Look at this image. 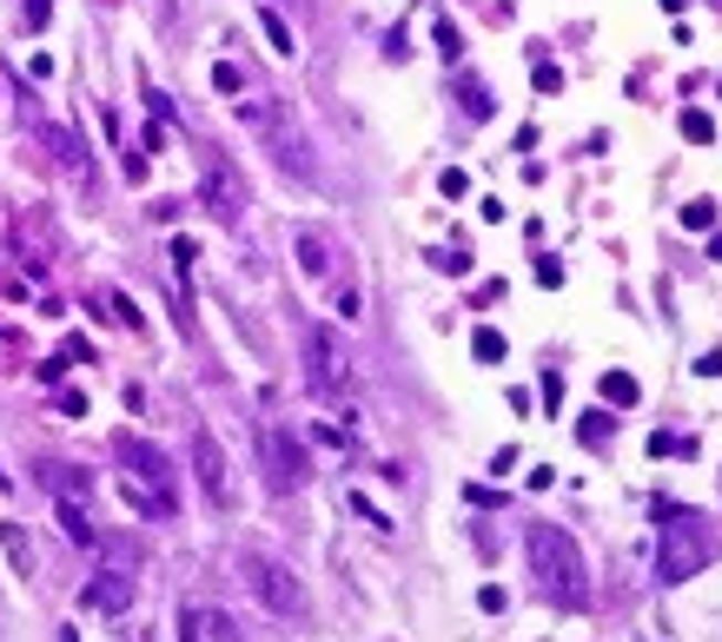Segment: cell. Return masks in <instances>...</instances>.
<instances>
[{
	"instance_id": "cell-17",
	"label": "cell",
	"mask_w": 722,
	"mask_h": 642,
	"mask_svg": "<svg viewBox=\"0 0 722 642\" xmlns=\"http://www.w3.org/2000/svg\"><path fill=\"white\" fill-rule=\"evenodd\" d=\"M597 391H604V404H637V378L630 371H604Z\"/></svg>"
},
{
	"instance_id": "cell-9",
	"label": "cell",
	"mask_w": 722,
	"mask_h": 642,
	"mask_svg": "<svg viewBox=\"0 0 722 642\" xmlns=\"http://www.w3.org/2000/svg\"><path fill=\"white\" fill-rule=\"evenodd\" d=\"M192 477H199V491H206L212 511L232 504V464H226V451H219L212 431H192Z\"/></svg>"
},
{
	"instance_id": "cell-14",
	"label": "cell",
	"mask_w": 722,
	"mask_h": 642,
	"mask_svg": "<svg viewBox=\"0 0 722 642\" xmlns=\"http://www.w3.org/2000/svg\"><path fill=\"white\" fill-rule=\"evenodd\" d=\"M40 484H46L53 497H80V504H86V491H93V477L73 471V464H40Z\"/></svg>"
},
{
	"instance_id": "cell-10",
	"label": "cell",
	"mask_w": 722,
	"mask_h": 642,
	"mask_svg": "<svg viewBox=\"0 0 722 642\" xmlns=\"http://www.w3.org/2000/svg\"><path fill=\"white\" fill-rule=\"evenodd\" d=\"M80 603L100 610V617H119V610H133V577H126V570H106V577H93V583L80 590Z\"/></svg>"
},
{
	"instance_id": "cell-4",
	"label": "cell",
	"mask_w": 722,
	"mask_h": 642,
	"mask_svg": "<svg viewBox=\"0 0 722 642\" xmlns=\"http://www.w3.org/2000/svg\"><path fill=\"white\" fill-rule=\"evenodd\" d=\"M199 206L226 225V232H239V219H245V206H252V192H245V172L226 159V152H199Z\"/></svg>"
},
{
	"instance_id": "cell-7",
	"label": "cell",
	"mask_w": 722,
	"mask_h": 642,
	"mask_svg": "<svg viewBox=\"0 0 722 642\" xmlns=\"http://www.w3.org/2000/svg\"><path fill=\"white\" fill-rule=\"evenodd\" d=\"M259 464H265V491H279V497L312 484V457L285 424H259Z\"/></svg>"
},
{
	"instance_id": "cell-13",
	"label": "cell",
	"mask_w": 722,
	"mask_h": 642,
	"mask_svg": "<svg viewBox=\"0 0 722 642\" xmlns=\"http://www.w3.org/2000/svg\"><path fill=\"white\" fill-rule=\"evenodd\" d=\"M60 504V530H66V544H80V550H93L100 544V530H93V517H86V504L80 497H53Z\"/></svg>"
},
{
	"instance_id": "cell-11",
	"label": "cell",
	"mask_w": 722,
	"mask_h": 642,
	"mask_svg": "<svg viewBox=\"0 0 722 642\" xmlns=\"http://www.w3.org/2000/svg\"><path fill=\"white\" fill-rule=\"evenodd\" d=\"M46 146H53V159H60V172H66V179L93 186V159H86V146H80V133H73V126H46Z\"/></svg>"
},
{
	"instance_id": "cell-21",
	"label": "cell",
	"mask_w": 722,
	"mask_h": 642,
	"mask_svg": "<svg viewBox=\"0 0 722 642\" xmlns=\"http://www.w3.org/2000/svg\"><path fill=\"white\" fill-rule=\"evenodd\" d=\"M471 351H478V365H498V358H504V331H491V325H484V331L471 338Z\"/></svg>"
},
{
	"instance_id": "cell-18",
	"label": "cell",
	"mask_w": 722,
	"mask_h": 642,
	"mask_svg": "<svg viewBox=\"0 0 722 642\" xmlns=\"http://www.w3.org/2000/svg\"><path fill=\"white\" fill-rule=\"evenodd\" d=\"M199 630H206V642H245V636H239V623H232L226 610H206V617H199Z\"/></svg>"
},
{
	"instance_id": "cell-20",
	"label": "cell",
	"mask_w": 722,
	"mask_h": 642,
	"mask_svg": "<svg viewBox=\"0 0 722 642\" xmlns=\"http://www.w3.org/2000/svg\"><path fill=\"white\" fill-rule=\"evenodd\" d=\"M683 139H690V146H710V139H716V119L690 106V113H683Z\"/></svg>"
},
{
	"instance_id": "cell-29",
	"label": "cell",
	"mask_w": 722,
	"mask_h": 642,
	"mask_svg": "<svg viewBox=\"0 0 722 642\" xmlns=\"http://www.w3.org/2000/svg\"><path fill=\"white\" fill-rule=\"evenodd\" d=\"M179 642H206V630H199V610H186V617H179Z\"/></svg>"
},
{
	"instance_id": "cell-28",
	"label": "cell",
	"mask_w": 722,
	"mask_h": 642,
	"mask_svg": "<svg viewBox=\"0 0 722 642\" xmlns=\"http://www.w3.org/2000/svg\"><path fill=\"white\" fill-rule=\"evenodd\" d=\"M557 86H564V73L551 60H537V93H557Z\"/></svg>"
},
{
	"instance_id": "cell-23",
	"label": "cell",
	"mask_w": 722,
	"mask_h": 642,
	"mask_svg": "<svg viewBox=\"0 0 722 642\" xmlns=\"http://www.w3.org/2000/svg\"><path fill=\"white\" fill-rule=\"evenodd\" d=\"M683 225H690V232L716 225V206H710V199H690V206H683Z\"/></svg>"
},
{
	"instance_id": "cell-6",
	"label": "cell",
	"mask_w": 722,
	"mask_h": 642,
	"mask_svg": "<svg viewBox=\"0 0 722 642\" xmlns=\"http://www.w3.org/2000/svg\"><path fill=\"white\" fill-rule=\"evenodd\" d=\"M305 378H312V391H318V398H352V391H358V371H352V358H345L338 331L305 325Z\"/></svg>"
},
{
	"instance_id": "cell-33",
	"label": "cell",
	"mask_w": 722,
	"mask_h": 642,
	"mask_svg": "<svg viewBox=\"0 0 722 642\" xmlns=\"http://www.w3.org/2000/svg\"><path fill=\"white\" fill-rule=\"evenodd\" d=\"M292 7H299V0H292Z\"/></svg>"
},
{
	"instance_id": "cell-1",
	"label": "cell",
	"mask_w": 722,
	"mask_h": 642,
	"mask_svg": "<svg viewBox=\"0 0 722 642\" xmlns=\"http://www.w3.org/2000/svg\"><path fill=\"white\" fill-rule=\"evenodd\" d=\"M524 557H531V577L544 583L551 603H564V610H584L590 603V570H584V550L571 544V530L531 524L524 530Z\"/></svg>"
},
{
	"instance_id": "cell-8",
	"label": "cell",
	"mask_w": 722,
	"mask_h": 642,
	"mask_svg": "<svg viewBox=\"0 0 722 642\" xmlns=\"http://www.w3.org/2000/svg\"><path fill=\"white\" fill-rule=\"evenodd\" d=\"M113 457L126 464V477H133L139 491H153V497L166 504V517L179 511V484H172V464H166V451H159V444H146V438H133V431H126V438H113Z\"/></svg>"
},
{
	"instance_id": "cell-5",
	"label": "cell",
	"mask_w": 722,
	"mask_h": 642,
	"mask_svg": "<svg viewBox=\"0 0 722 642\" xmlns=\"http://www.w3.org/2000/svg\"><path fill=\"white\" fill-rule=\"evenodd\" d=\"M239 577H245V590L272 610V617H305V583L279 564V557H265V550H245L239 557Z\"/></svg>"
},
{
	"instance_id": "cell-25",
	"label": "cell",
	"mask_w": 722,
	"mask_h": 642,
	"mask_svg": "<svg viewBox=\"0 0 722 642\" xmlns=\"http://www.w3.org/2000/svg\"><path fill=\"white\" fill-rule=\"evenodd\" d=\"M438 272H451V278H464V272H471V252H458V245H451V252H438Z\"/></svg>"
},
{
	"instance_id": "cell-19",
	"label": "cell",
	"mask_w": 722,
	"mask_h": 642,
	"mask_svg": "<svg viewBox=\"0 0 722 642\" xmlns=\"http://www.w3.org/2000/svg\"><path fill=\"white\" fill-rule=\"evenodd\" d=\"M259 27H265V40H272V53H299V46H292V27H285V20H279L272 7L259 13Z\"/></svg>"
},
{
	"instance_id": "cell-22",
	"label": "cell",
	"mask_w": 722,
	"mask_h": 642,
	"mask_svg": "<svg viewBox=\"0 0 722 642\" xmlns=\"http://www.w3.org/2000/svg\"><path fill=\"white\" fill-rule=\"evenodd\" d=\"M46 20H53V0H20V27L27 33H40Z\"/></svg>"
},
{
	"instance_id": "cell-12",
	"label": "cell",
	"mask_w": 722,
	"mask_h": 642,
	"mask_svg": "<svg viewBox=\"0 0 722 642\" xmlns=\"http://www.w3.org/2000/svg\"><path fill=\"white\" fill-rule=\"evenodd\" d=\"M292 245H299V272H305V278H332V259H338V252H332V239H325L318 225H305Z\"/></svg>"
},
{
	"instance_id": "cell-26",
	"label": "cell",
	"mask_w": 722,
	"mask_h": 642,
	"mask_svg": "<svg viewBox=\"0 0 722 642\" xmlns=\"http://www.w3.org/2000/svg\"><path fill=\"white\" fill-rule=\"evenodd\" d=\"M352 511H358V517H365V524H372V530H378V537H391V517H385V511H372V504H365V497H352Z\"/></svg>"
},
{
	"instance_id": "cell-31",
	"label": "cell",
	"mask_w": 722,
	"mask_h": 642,
	"mask_svg": "<svg viewBox=\"0 0 722 642\" xmlns=\"http://www.w3.org/2000/svg\"><path fill=\"white\" fill-rule=\"evenodd\" d=\"M60 642H80V636H73V630H60Z\"/></svg>"
},
{
	"instance_id": "cell-32",
	"label": "cell",
	"mask_w": 722,
	"mask_h": 642,
	"mask_svg": "<svg viewBox=\"0 0 722 642\" xmlns=\"http://www.w3.org/2000/svg\"><path fill=\"white\" fill-rule=\"evenodd\" d=\"M0 484H7V471H0Z\"/></svg>"
},
{
	"instance_id": "cell-27",
	"label": "cell",
	"mask_w": 722,
	"mask_h": 642,
	"mask_svg": "<svg viewBox=\"0 0 722 642\" xmlns=\"http://www.w3.org/2000/svg\"><path fill=\"white\" fill-rule=\"evenodd\" d=\"M438 53H444V60H458V53H464V40H458V27H451V20L438 27Z\"/></svg>"
},
{
	"instance_id": "cell-2",
	"label": "cell",
	"mask_w": 722,
	"mask_h": 642,
	"mask_svg": "<svg viewBox=\"0 0 722 642\" xmlns=\"http://www.w3.org/2000/svg\"><path fill=\"white\" fill-rule=\"evenodd\" d=\"M716 524H703L697 511H663L657 517V583H690L716 564Z\"/></svg>"
},
{
	"instance_id": "cell-30",
	"label": "cell",
	"mask_w": 722,
	"mask_h": 642,
	"mask_svg": "<svg viewBox=\"0 0 722 642\" xmlns=\"http://www.w3.org/2000/svg\"><path fill=\"white\" fill-rule=\"evenodd\" d=\"M478 610H491V617H498V610H504V590H498V583H484V590H478Z\"/></svg>"
},
{
	"instance_id": "cell-24",
	"label": "cell",
	"mask_w": 722,
	"mask_h": 642,
	"mask_svg": "<svg viewBox=\"0 0 722 642\" xmlns=\"http://www.w3.org/2000/svg\"><path fill=\"white\" fill-rule=\"evenodd\" d=\"M212 86H219V93H239V86H245V73H239L232 60H219V66H212Z\"/></svg>"
},
{
	"instance_id": "cell-15",
	"label": "cell",
	"mask_w": 722,
	"mask_h": 642,
	"mask_svg": "<svg viewBox=\"0 0 722 642\" xmlns=\"http://www.w3.org/2000/svg\"><path fill=\"white\" fill-rule=\"evenodd\" d=\"M0 550H7V564H13V577H33V544H27L20 524H0Z\"/></svg>"
},
{
	"instance_id": "cell-16",
	"label": "cell",
	"mask_w": 722,
	"mask_h": 642,
	"mask_svg": "<svg viewBox=\"0 0 722 642\" xmlns=\"http://www.w3.org/2000/svg\"><path fill=\"white\" fill-rule=\"evenodd\" d=\"M458 106H464L471 119H491V113H498V99H491V86H484V80H471V73L458 80Z\"/></svg>"
},
{
	"instance_id": "cell-3",
	"label": "cell",
	"mask_w": 722,
	"mask_h": 642,
	"mask_svg": "<svg viewBox=\"0 0 722 642\" xmlns=\"http://www.w3.org/2000/svg\"><path fill=\"white\" fill-rule=\"evenodd\" d=\"M239 119L259 133V146H265L292 179H312V146H305V133H299V119H292V106H285L279 93H252V99H239Z\"/></svg>"
}]
</instances>
